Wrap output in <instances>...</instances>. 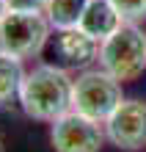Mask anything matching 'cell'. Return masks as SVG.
<instances>
[{
  "mask_svg": "<svg viewBox=\"0 0 146 152\" xmlns=\"http://www.w3.org/2000/svg\"><path fill=\"white\" fill-rule=\"evenodd\" d=\"M75 77L55 64H39L25 72L20 88V108L36 122H55L72 111Z\"/></svg>",
  "mask_w": 146,
  "mask_h": 152,
  "instance_id": "1",
  "label": "cell"
},
{
  "mask_svg": "<svg viewBox=\"0 0 146 152\" xmlns=\"http://www.w3.org/2000/svg\"><path fill=\"white\" fill-rule=\"evenodd\" d=\"M97 64L118 83L138 80L146 69V33L141 31V25L124 22L110 39H105L99 44Z\"/></svg>",
  "mask_w": 146,
  "mask_h": 152,
  "instance_id": "2",
  "label": "cell"
},
{
  "mask_svg": "<svg viewBox=\"0 0 146 152\" xmlns=\"http://www.w3.org/2000/svg\"><path fill=\"white\" fill-rule=\"evenodd\" d=\"M121 83L108 75L102 66L97 69H83L75 77V88H72V111L88 116L94 122H108L118 105H121Z\"/></svg>",
  "mask_w": 146,
  "mask_h": 152,
  "instance_id": "3",
  "label": "cell"
},
{
  "mask_svg": "<svg viewBox=\"0 0 146 152\" xmlns=\"http://www.w3.org/2000/svg\"><path fill=\"white\" fill-rule=\"evenodd\" d=\"M52 25L44 14H20L6 11L0 20V53L11 58H33L47 47Z\"/></svg>",
  "mask_w": 146,
  "mask_h": 152,
  "instance_id": "4",
  "label": "cell"
},
{
  "mask_svg": "<svg viewBox=\"0 0 146 152\" xmlns=\"http://www.w3.org/2000/svg\"><path fill=\"white\" fill-rule=\"evenodd\" d=\"M105 124L69 111L50 127V144L55 152H99L105 147Z\"/></svg>",
  "mask_w": 146,
  "mask_h": 152,
  "instance_id": "5",
  "label": "cell"
},
{
  "mask_svg": "<svg viewBox=\"0 0 146 152\" xmlns=\"http://www.w3.org/2000/svg\"><path fill=\"white\" fill-rule=\"evenodd\" d=\"M47 64H55L66 72H83L99 58V42L91 39L83 28H63L55 31L47 42Z\"/></svg>",
  "mask_w": 146,
  "mask_h": 152,
  "instance_id": "6",
  "label": "cell"
},
{
  "mask_svg": "<svg viewBox=\"0 0 146 152\" xmlns=\"http://www.w3.org/2000/svg\"><path fill=\"white\" fill-rule=\"evenodd\" d=\"M108 141L121 152H138L146 147V102L143 100H121V105L105 122Z\"/></svg>",
  "mask_w": 146,
  "mask_h": 152,
  "instance_id": "7",
  "label": "cell"
},
{
  "mask_svg": "<svg viewBox=\"0 0 146 152\" xmlns=\"http://www.w3.org/2000/svg\"><path fill=\"white\" fill-rule=\"evenodd\" d=\"M121 25H124V20H121V14L116 11V6L110 0H91L86 14H83V20H80V28L91 39H97L99 44L105 39H110Z\"/></svg>",
  "mask_w": 146,
  "mask_h": 152,
  "instance_id": "8",
  "label": "cell"
},
{
  "mask_svg": "<svg viewBox=\"0 0 146 152\" xmlns=\"http://www.w3.org/2000/svg\"><path fill=\"white\" fill-rule=\"evenodd\" d=\"M91 0H47L44 17L50 20L52 31H63V28H80L86 8Z\"/></svg>",
  "mask_w": 146,
  "mask_h": 152,
  "instance_id": "9",
  "label": "cell"
},
{
  "mask_svg": "<svg viewBox=\"0 0 146 152\" xmlns=\"http://www.w3.org/2000/svg\"><path fill=\"white\" fill-rule=\"evenodd\" d=\"M22 80H25L22 61L0 53V105H11L14 100H20Z\"/></svg>",
  "mask_w": 146,
  "mask_h": 152,
  "instance_id": "10",
  "label": "cell"
},
{
  "mask_svg": "<svg viewBox=\"0 0 146 152\" xmlns=\"http://www.w3.org/2000/svg\"><path fill=\"white\" fill-rule=\"evenodd\" d=\"M116 11L121 14L127 25H141L146 22V0H110Z\"/></svg>",
  "mask_w": 146,
  "mask_h": 152,
  "instance_id": "11",
  "label": "cell"
},
{
  "mask_svg": "<svg viewBox=\"0 0 146 152\" xmlns=\"http://www.w3.org/2000/svg\"><path fill=\"white\" fill-rule=\"evenodd\" d=\"M6 11H20V14H44L47 0H3Z\"/></svg>",
  "mask_w": 146,
  "mask_h": 152,
  "instance_id": "12",
  "label": "cell"
},
{
  "mask_svg": "<svg viewBox=\"0 0 146 152\" xmlns=\"http://www.w3.org/2000/svg\"><path fill=\"white\" fill-rule=\"evenodd\" d=\"M3 14H6V3L0 0V20H3Z\"/></svg>",
  "mask_w": 146,
  "mask_h": 152,
  "instance_id": "13",
  "label": "cell"
},
{
  "mask_svg": "<svg viewBox=\"0 0 146 152\" xmlns=\"http://www.w3.org/2000/svg\"><path fill=\"white\" fill-rule=\"evenodd\" d=\"M0 152H3V136H0Z\"/></svg>",
  "mask_w": 146,
  "mask_h": 152,
  "instance_id": "14",
  "label": "cell"
}]
</instances>
